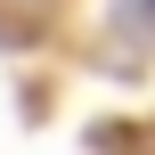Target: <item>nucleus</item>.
<instances>
[{
	"mask_svg": "<svg viewBox=\"0 0 155 155\" xmlns=\"http://www.w3.org/2000/svg\"><path fill=\"white\" fill-rule=\"evenodd\" d=\"M139 8H155V0H139Z\"/></svg>",
	"mask_w": 155,
	"mask_h": 155,
	"instance_id": "nucleus-1",
	"label": "nucleus"
}]
</instances>
